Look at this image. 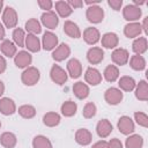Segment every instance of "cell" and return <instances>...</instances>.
<instances>
[{"label": "cell", "mask_w": 148, "mask_h": 148, "mask_svg": "<svg viewBox=\"0 0 148 148\" xmlns=\"http://www.w3.org/2000/svg\"><path fill=\"white\" fill-rule=\"evenodd\" d=\"M3 92H5V83L0 80V97L3 95Z\"/></svg>", "instance_id": "obj_51"}, {"label": "cell", "mask_w": 148, "mask_h": 148, "mask_svg": "<svg viewBox=\"0 0 148 148\" xmlns=\"http://www.w3.org/2000/svg\"><path fill=\"white\" fill-rule=\"evenodd\" d=\"M24 46H25L30 52H38V51H40V49H42V43H40L39 38H38L36 35L28 34V35H25Z\"/></svg>", "instance_id": "obj_23"}, {"label": "cell", "mask_w": 148, "mask_h": 148, "mask_svg": "<svg viewBox=\"0 0 148 148\" xmlns=\"http://www.w3.org/2000/svg\"><path fill=\"white\" fill-rule=\"evenodd\" d=\"M130 66L134 71H143L146 68V59L142 56L134 54L130 58Z\"/></svg>", "instance_id": "obj_35"}, {"label": "cell", "mask_w": 148, "mask_h": 148, "mask_svg": "<svg viewBox=\"0 0 148 148\" xmlns=\"http://www.w3.org/2000/svg\"><path fill=\"white\" fill-rule=\"evenodd\" d=\"M135 86H136L135 80L132 76L125 75V76H121L120 79H118V87L123 91H132V90H134Z\"/></svg>", "instance_id": "obj_30"}, {"label": "cell", "mask_w": 148, "mask_h": 148, "mask_svg": "<svg viewBox=\"0 0 148 148\" xmlns=\"http://www.w3.org/2000/svg\"><path fill=\"white\" fill-rule=\"evenodd\" d=\"M132 50L135 54H139V56H142L143 53L147 52L148 50V42H147V38L146 37H138L133 40V44H132Z\"/></svg>", "instance_id": "obj_26"}, {"label": "cell", "mask_w": 148, "mask_h": 148, "mask_svg": "<svg viewBox=\"0 0 148 148\" xmlns=\"http://www.w3.org/2000/svg\"><path fill=\"white\" fill-rule=\"evenodd\" d=\"M86 17L90 23H94V24L101 23L104 18V10L99 5L89 6L86 10Z\"/></svg>", "instance_id": "obj_2"}, {"label": "cell", "mask_w": 148, "mask_h": 148, "mask_svg": "<svg viewBox=\"0 0 148 148\" xmlns=\"http://www.w3.org/2000/svg\"><path fill=\"white\" fill-rule=\"evenodd\" d=\"M16 112V104L9 97L0 98V113L3 116H12Z\"/></svg>", "instance_id": "obj_15"}, {"label": "cell", "mask_w": 148, "mask_h": 148, "mask_svg": "<svg viewBox=\"0 0 148 148\" xmlns=\"http://www.w3.org/2000/svg\"><path fill=\"white\" fill-rule=\"evenodd\" d=\"M104 59V51L102 47L98 46H92L88 50L87 52V60L89 61V64L91 65H97L99 62H102Z\"/></svg>", "instance_id": "obj_13"}, {"label": "cell", "mask_w": 148, "mask_h": 148, "mask_svg": "<svg viewBox=\"0 0 148 148\" xmlns=\"http://www.w3.org/2000/svg\"><path fill=\"white\" fill-rule=\"evenodd\" d=\"M117 127L119 130V132L124 135H130L134 132L135 130V125H134V121L132 120L131 117L128 116H121L119 119H118V123H117Z\"/></svg>", "instance_id": "obj_6"}, {"label": "cell", "mask_w": 148, "mask_h": 148, "mask_svg": "<svg viewBox=\"0 0 148 148\" xmlns=\"http://www.w3.org/2000/svg\"><path fill=\"white\" fill-rule=\"evenodd\" d=\"M16 111L18 112V114L22 118H25V119H31L36 116V109H35V106H32L30 104H23Z\"/></svg>", "instance_id": "obj_37"}, {"label": "cell", "mask_w": 148, "mask_h": 148, "mask_svg": "<svg viewBox=\"0 0 148 148\" xmlns=\"http://www.w3.org/2000/svg\"><path fill=\"white\" fill-rule=\"evenodd\" d=\"M17 21H18V16H17L16 10L13 7L7 6L2 10V23L5 24V27L8 29L15 28L17 24Z\"/></svg>", "instance_id": "obj_3"}, {"label": "cell", "mask_w": 148, "mask_h": 148, "mask_svg": "<svg viewBox=\"0 0 148 148\" xmlns=\"http://www.w3.org/2000/svg\"><path fill=\"white\" fill-rule=\"evenodd\" d=\"M99 2H101V0H92V1L91 0H86L84 1V3L88 5V6H95V5H98Z\"/></svg>", "instance_id": "obj_50"}, {"label": "cell", "mask_w": 148, "mask_h": 148, "mask_svg": "<svg viewBox=\"0 0 148 148\" xmlns=\"http://www.w3.org/2000/svg\"><path fill=\"white\" fill-rule=\"evenodd\" d=\"M32 147L34 148H53L51 141L45 135H36L32 139Z\"/></svg>", "instance_id": "obj_38"}, {"label": "cell", "mask_w": 148, "mask_h": 148, "mask_svg": "<svg viewBox=\"0 0 148 148\" xmlns=\"http://www.w3.org/2000/svg\"><path fill=\"white\" fill-rule=\"evenodd\" d=\"M91 148H108V141H105V140H99V141L95 142Z\"/></svg>", "instance_id": "obj_46"}, {"label": "cell", "mask_w": 148, "mask_h": 148, "mask_svg": "<svg viewBox=\"0 0 148 148\" xmlns=\"http://www.w3.org/2000/svg\"><path fill=\"white\" fill-rule=\"evenodd\" d=\"M112 130H113L112 124H111L108 119H102V120H99V121L97 123V125H96V132H97L98 136L102 138V139L108 138V136L111 134Z\"/></svg>", "instance_id": "obj_21"}, {"label": "cell", "mask_w": 148, "mask_h": 148, "mask_svg": "<svg viewBox=\"0 0 148 148\" xmlns=\"http://www.w3.org/2000/svg\"><path fill=\"white\" fill-rule=\"evenodd\" d=\"M31 61H32V57L31 54L28 52V51H20L15 54L14 57V62L16 65V67L18 68H27L31 65Z\"/></svg>", "instance_id": "obj_14"}, {"label": "cell", "mask_w": 148, "mask_h": 148, "mask_svg": "<svg viewBox=\"0 0 148 148\" xmlns=\"http://www.w3.org/2000/svg\"><path fill=\"white\" fill-rule=\"evenodd\" d=\"M71 54V49L66 43H61L59 44L52 52V58L56 61H64L65 59H67Z\"/></svg>", "instance_id": "obj_16"}, {"label": "cell", "mask_w": 148, "mask_h": 148, "mask_svg": "<svg viewBox=\"0 0 148 148\" xmlns=\"http://www.w3.org/2000/svg\"><path fill=\"white\" fill-rule=\"evenodd\" d=\"M0 128H1V121H0Z\"/></svg>", "instance_id": "obj_53"}, {"label": "cell", "mask_w": 148, "mask_h": 148, "mask_svg": "<svg viewBox=\"0 0 148 148\" xmlns=\"http://www.w3.org/2000/svg\"><path fill=\"white\" fill-rule=\"evenodd\" d=\"M101 42H102V46L105 49H116L118 46L119 38L118 35L114 32H106L102 36Z\"/></svg>", "instance_id": "obj_22"}, {"label": "cell", "mask_w": 148, "mask_h": 148, "mask_svg": "<svg viewBox=\"0 0 148 148\" xmlns=\"http://www.w3.org/2000/svg\"><path fill=\"white\" fill-rule=\"evenodd\" d=\"M108 148H123V143L119 139L114 138V139H111L110 141H108Z\"/></svg>", "instance_id": "obj_44"}, {"label": "cell", "mask_w": 148, "mask_h": 148, "mask_svg": "<svg viewBox=\"0 0 148 148\" xmlns=\"http://www.w3.org/2000/svg\"><path fill=\"white\" fill-rule=\"evenodd\" d=\"M40 21H42V24L49 30L56 29L59 24V17L56 14V12H53V10L44 12L40 16Z\"/></svg>", "instance_id": "obj_7"}, {"label": "cell", "mask_w": 148, "mask_h": 148, "mask_svg": "<svg viewBox=\"0 0 148 148\" xmlns=\"http://www.w3.org/2000/svg\"><path fill=\"white\" fill-rule=\"evenodd\" d=\"M140 24H141V29H142V31L147 35V34H148V17H145L143 21H142V23H140Z\"/></svg>", "instance_id": "obj_48"}, {"label": "cell", "mask_w": 148, "mask_h": 148, "mask_svg": "<svg viewBox=\"0 0 148 148\" xmlns=\"http://www.w3.org/2000/svg\"><path fill=\"white\" fill-rule=\"evenodd\" d=\"M50 77L54 83H57L59 86H62L64 83H66V81L68 79V75L65 72V69L61 68L59 65H53L51 67V71H50Z\"/></svg>", "instance_id": "obj_9"}, {"label": "cell", "mask_w": 148, "mask_h": 148, "mask_svg": "<svg viewBox=\"0 0 148 148\" xmlns=\"http://www.w3.org/2000/svg\"><path fill=\"white\" fill-rule=\"evenodd\" d=\"M123 97H124V94L119 88L111 87V88H108L104 92V99L110 105L119 104L123 101Z\"/></svg>", "instance_id": "obj_4"}, {"label": "cell", "mask_w": 148, "mask_h": 148, "mask_svg": "<svg viewBox=\"0 0 148 148\" xmlns=\"http://www.w3.org/2000/svg\"><path fill=\"white\" fill-rule=\"evenodd\" d=\"M5 36H6V32H5V27H3V24L0 22V40H3Z\"/></svg>", "instance_id": "obj_49"}, {"label": "cell", "mask_w": 148, "mask_h": 148, "mask_svg": "<svg viewBox=\"0 0 148 148\" xmlns=\"http://www.w3.org/2000/svg\"><path fill=\"white\" fill-rule=\"evenodd\" d=\"M75 141L81 146H88L92 141V134L87 128H79L75 132Z\"/></svg>", "instance_id": "obj_19"}, {"label": "cell", "mask_w": 148, "mask_h": 148, "mask_svg": "<svg viewBox=\"0 0 148 148\" xmlns=\"http://www.w3.org/2000/svg\"><path fill=\"white\" fill-rule=\"evenodd\" d=\"M142 15V10L140 7L134 6L133 3L131 5H126L123 9V16L126 21L128 22H138L139 18Z\"/></svg>", "instance_id": "obj_5"}, {"label": "cell", "mask_w": 148, "mask_h": 148, "mask_svg": "<svg viewBox=\"0 0 148 148\" xmlns=\"http://www.w3.org/2000/svg\"><path fill=\"white\" fill-rule=\"evenodd\" d=\"M37 3L40 7V9H44L45 12L51 10L52 9V6H53V2L51 0H38Z\"/></svg>", "instance_id": "obj_42"}, {"label": "cell", "mask_w": 148, "mask_h": 148, "mask_svg": "<svg viewBox=\"0 0 148 148\" xmlns=\"http://www.w3.org/2000/svg\"><path fill=\"white\" fill-rule=\"evenodd\" d=\"M67 72L72 79H77L82 74V64L79 59L72 58L67 62Z\"/></svg>", "instance_id": "obj_17"}, {"label": "cell", "mask_w": 148, "mask_h": 148, "mask_svg": "<svg viewBox=\"0 0 148 148\" xmlns=\"http://www.w3.org/2000/svg\"><path fill=\"white\" fill-rule=\"evenodd\" d=\"M54 7H56L57 15H59V16L62 17V18L68 17V16L73 13V9L69 7V5L67 3V1H64V0L57 1V2L54 3Z\"/></svg>", "instance_id": "obj_29"}, {"label": "cell", "mask_w": 148, "mask_h": 148, "mask_svg": "<svg viewBox=\"0 0 148 148\" xmlns=\"http://www.w3.org/2000/svg\"><path fill=\"white\" fill-rule=\"evenodd\" d=\"M40 79V72L38 68L34 67V66H29L27 67L22 74H21V80H22V83L28 86V87H31V86H35Z\"/></svg>", "instance_id": "obj_1"}, {"label": "cell", "mask_w": 148, "mask_h": 148, "mask_svg": "<svg viewBox=\"0 0 148 148\" xmlns=\"http://www.w3.org/2000/svg\"><path fill=\"white\" fill-rule=\"evenodd\" d=\"M103 76L108 82H114L119 79V68L116 65H108L103 72Z\"/></svg>", "instance_id": "obj_31"}, {"label": "cell", "mask_w": 148, "mask_h": 148, "mask_svg": "<svg viewBox=\"0 0 148 148\" xmlns=\"http://www.w3.org/2000/svg\"><path fill=\"white\" fill-rule=\"evenodd\" d=\"M7 68V61L3 56L0 54V74H2Z\"/></svg>", "instance_id": "obj_47"}, {"label": "cell", "mask_w": 148, "mask_h": 148, "mask_svg": "<svg viewBox=\"0 0 148 148\" xmlns=\"http://www.w3.org/2000/svg\"><path fill=\"white\" fill-rule=\"evenodd\" d=\"M60 111H61V114H62L64 117L69 118V117H73V116L76 113V111H77V105H76V103L73 102V101H66V102H64V103L61 104Z\"/></svg>", "instance_id": "obj_32"}, {"label": "cell", "mask_w": 148, "mask_h": 148, "mask_svg": "<svg viewBox=\"0 0 148 148\" xmlns=\"http://www.w3.org/2000/svg\"><path fill=\"white\" fill-rule=\"evenodd\" d=\"M73 92L79 99H84L89 96L90 89H89V86L86 82L77 81L76 83L73 84Z\"/></svg>", "instance_id": "obj_24"}, {"label": "cell", "mask_w": 148, "mask_h": 148, "mask_svg": "<svg viewBox=\"0 0 148 148\" xmlns=\"http://www.w3.org/2000/svg\"><path fill=\"white\" fill-rule=\"evenodd\" d=\"M134 94L139 101L146 102L148 99V83L145 80L139 81V83H136L134 88Z\"/></svg>", "instance_id": "obj_27"}, {"label": "cell", "mask_w": 148, "mask_h": 148, "mask_svg": "<svg viewBox=\"0 0 148 148\" xmlns=\"http://www.w3.org/2000/svg\"><path fill=\"white\" fill-rule=\"evenodd\" d=\"M108 5L113 10H120L123 6V0H108Z\"/></svg>", "instance_id": "obj_43"}, {"label": "cell", "mask_w": 148, "mask_h": 148, "mask_svg": "<svg viewBox=\"0 0 148 148\" xmlns=\"http://www.w3.org/2000/svg\"><path fill=\"white\" fill-rule=\"evenodd\" d=\"M84 81L90 86H97L102 82V74L95 67H88L84 73Z\"/></svg>", "instance_id": "obj_11"}, {"label": "cell", "mask_w": 148, "mask_h": 148, "mask_svg": "<svg viewBox=\"0 0 148 148\" xmlns=\"http://www.w3.org/2000/svg\"><path fill=\"white\" fill-rule=\"evenodd\" d=\"M0 50L2 52V54L7 58H14L15 54L17 53V47L16 45L9 40V39H3L1 45H0Z\"/></svg>", "instance_id": "obj_25"}, {"label": "cell", "mask_w": 148, "mask_h": 148, "mask_svg": "<svg viewBox=\"0 0 148 148\" xmlns=\"http://www.w3.org/2000/svg\"><path fill=\"white\" fill-rule=\"evenodd\" d=\"M126 148H142L143 139L139 134H130V136L125 141Z\"/></svg>", "instance_id": "obj_36"}, {"label": "cell", "mask_w": 148, "mask_h": 148, "mask_svg": "<svg viewBox=\"0 0 148 148\" xmlns=\"http://www.w3.org/2000/svg\"><path fill=\"white\" fill-rule=\"evenodd\" d=\"M142 32L141 24L139 22H128L124 27V35L127 38H138Z\"/></svg>", "instance_id": "obj_18"}, {"label": "cell", "mask_w": 148, "mask_h": 148, "mask_svg": "<svg viewBox=\"0 0 148 148\" xmlns=\"http://www.w3.org/2000/svg\"><path fill=\"white\" fill-rule=\"evenodd\" d=\"M0 143L5 148H14L17 143V138L12 132H3L0 135Z\"/></svg>", "instance_id": "obj_28"}, {"label": "cell", "mask_w": 148, "mask_h": 148, "mask_svg": "<svg viewBox=\"0 0 148 148\" xmlns=\"http://www.w3.org/2000/svg\"><path fill=\"white\" fill-rule=\"evenodd\" d=\"M58 46V36L52 31H45L42 38V47L46 51H53Z\"/></svg>", "instance_id": "obj_10"}, {"label": "cell", "mask_w": 148, "mask_h": 148, "mask_svg": "<svg viewBox=\"0 0 148 148\" xmlns=\"http://www.w3.org/2000/svg\"><path fill=\"white\" fill-rule=\"evenodd\" d=\"M134 120L141 127H148V116L145 112H134Z\"/></svg>", "instance_id": "obj_41"}, {"label": "cell", "mask_w": 148, "mask_h": 148, "mask_svg": "<svg viewBox=\"0 0 148 148\" xmlns=\"http://www.w3.org/2000/svg\"><path fill=\"white\" fill-rule=\"evenodd\" d=\"M64 31H65V34H66L68 37L74 38V39H77V38H80V37L82 36L79 25H77L75 22L69 21V20L65 21V23H64Z\"/></svg>", "instance_id": "obj_20"}, {"label": "cell", "mask_w": 148, "mask_h": 148, "mask_svg": "<svg viewBox=\"0 0 148 148\" xmlns=\"http://www.w3.org/2000/svg\"><path fill=\"white\" fill-rule=\"evenodd\" d=\"M67 3L69 5V7L73 9H75V8H81L82 6H83V1H81V0H68L67 1Z\"/></svg>", "instance_id": "obj_45"}, {"label": "cell", "mask_w": 148, "mask_h": 148, "mask_svg": "<svg viewBox=\"0 0 148 148\" xmlns=\"http://www.w3.org/2000/svg\"><path fill=\"white\" fill-rule=\"evenodd\" d=\"M111 59L116 66H124L130 60V53L126 49L116 47L113 52L111 53Z\"/></svg>", "instance_id": "obj_8"}, {"label": "cell", "mask_w": 148, "mask_h": 148, "mask_svg": "<svg viewBox=\"0 0 148 148\" xmlns=\"http://www.w3.org/2000/svg\"><path fill=\"white\" fill-rule=\"evenodd\" d=\"M24 28H25L28 34H32V35H36V36L42 32V25H40V22L37 18H29L25 22Z\"/></svg>", "instance_id": "obj_34"}, {"label": "cell", "mask_w": 148, "mask_h": 148, "mask_svg": "<svg viewBox=\"0 0 148 148\" xmlns=\"http://www.w3.org/2000/svg\"><path fill=\"white\" fill-rule=\"evenodd\" d=\"M13 43L18 47H24L25 42V32L21 28H15L13 30Z\"/></svg>", "instance_id": "obj_39"}, {"label": "cell", "mask_w": 148, "mask_h": 148, "mask_svg": "<svg viewBox=\"0 0 148 148\" xmlns=\"http://www.w3.org/2000/svg\"><path fill=\"white\" fill-rule=\"evenodd\" d=\"M82 37H83V40L89 45H95L96 43H98L101 40V34H99L98 29L94 28V27L86 28Z\"/></svg>", "instance_id": "obj_12"}, {"label": "cell", "mask_w": 148, "mask_h": 148, "mask_svg": "<svg viewBox=\"0 0 148 148\" xmlns=\"http://www.w3.org/2000/svg\"><path fill=\"white\" fill-rule=\"evenodd\" d=\"M96 111H97V108H96L95 103H92V102H88V103L83 106L82 116H83L84 118H87V119H90V118L95 117Z\"/></svg>", "instance_id": "obj_40"}, {"label": "cell", "mask_w": 148, "mask_h": 148, "mask_svg": "<svg viewBox=\"0 0 148 148\" xmlns=\"http://www.w3.org/2000/svg\"><path fill=\"white\" fill-rule=\"evenodd\" d=\"M2 7H3V1H2V0H0V13L3 10V9H2Z\"/></svg>", "instance_id": "obj_52"}, {"label": "cell", "mask_w": 148, "mask_h": 148, "mask_svg": "<svg viewBox=\"0 0 148 148\" xmlns=\"http://www.w3.org/2000/svg\"><path fill=\"white\" fill-rule=\"evenodd\" d=\"M60 114L57 112H47L43 117V123L47 127H56L60 124Z\"/></svg>", "instance_id": "obj_33"}]
</instances>
